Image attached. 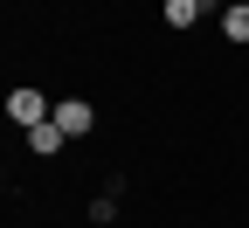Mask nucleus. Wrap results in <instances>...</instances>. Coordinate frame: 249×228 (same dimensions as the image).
Returning a JSON list of instances; mask_svg holds the SVG:
<instances>
[{"instance_id":"obj_1","label":"nucleus","mask_w":249,"mask_h":228,"mask_svg":"<svg viewBox=\"0 0 249 228\" xmlns=\"http://www.w3.org/2000/svg\"><path fill=\"white\" fill-rule=\"evenodd\" d=\"M7 118L21 124V132H35V124H42V118H55V104H49V97H42V90H28V83H21V90L7 97Z\"/></svg>"},{"instance_id":"obj_2","label":"nucleus","mask_w":249,"mask_h":228,"mask_svg":"<svg viewBox=\"0 0 249 228\" xmlns=\"http://www.w3.org/2000/svg\"><path fill=\"white\" fill-rule=\"evenodd\" d=\"M62 145H70V132H62V124H55V118H42V124H35V132H28V152H35V159H55Z\"/></svg>"},{"instance_id":"obj_3","label":"nucleus","mask_w":249,"mask_h":228,"mask_svg":"<svg viewBox=\"0 0 249 228\" xmlns=\"http://www.w3.org/2000/svg\"><path fill=\"white\" fill-rule=\"evenodd\" d=\"M55 124H62V132H70V139H83L90 124H97V111H90L83 97H70V104H55Z\"/></svg>"},{"instance_id":"obj_4","label":"nucleus","mask_w":249,"mask_h":228,"mask_svg":"<svg viewBox=\"0 0 249 228\" xmlns=\"http://www.w3.org/2000/svg\"><path fill=\"white\" fill-rule=\"evenodd\" d=\"M201 7H208V0H166L160 14H166V28H194V21H201Z\"/></svg>"},{"instance_id":"obj_5","label":"nucleus","mask_w":249,"mask_h":228,"mask_svg":"<svg viewBox=\"0 0 249 228\" xmlns=\"http://www.w3.org/2000/svg\"><path fill=\"white\" fill-rule=\"evenodd\" d=\"M222 35H229V42H249V0L222 7Z\"/></svg>"}]
</instances>
